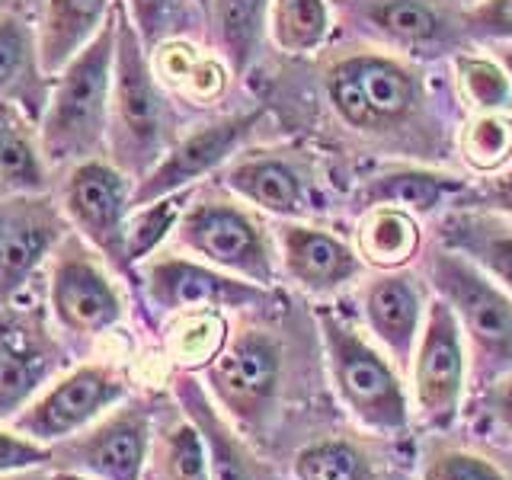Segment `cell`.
<instances>
[{
  "label": "cell",
  "mask_w": 512,
  "mask_h": 480,
  "mask_svg": "<svg viewBox=\"0 0 512 480\" xmlns=\"http://www.w3.org/2000/svg\"><path fill=\"white\" fill-rule=\"evenodd\" d=\"M429 276L468 336L471 378L477 384H496L512 375V295L490 282L471 256L452 250L432 256Z\"/></svg>",
  "instance_id": "cell-1"
},
{
  "label": "cell",
  "mask_w": 512,
  "mask_h": 480,
  "mask_svg": "<svg viewBox=\"0 0 512 480\" xmlns=\"http://www.w3.org/2000/svg\"><path fill=\"white\" fill-rule=\"evenodd\" d=\"M112 64H116V10L64 64L42 128L45 154L52 160L87 157L103 141L112 100Z\"/></svg>",
  "instance_id": "cell-2"
},
{
  "label": "cell",
  "mask_w": 512,
  "mask_h": 480,
  "mask_svg": "<svg viewBox=\"0 0 512 480\" xmlns=\"http://www.w3.org/2000/svg\"><path fill=\"white\" fill-rule=\"evenodd\" d=\"M112 148L119 167L128 173L148 176L167 144V103L160 96L144 42L125 13L116 7V64H112Z\"/></svg>",
  "instance_id": "cell-3"
},
{
  "label": "cell",
  "mask_w": 512,
  "mask_h": 480,
  "mask_svg": "<svg viewBox=\"0 0 512 480\" xmlns=\"http://www.w3.org/2000/svg\"><path fill=\"white\" fill-rule=\"evenodd\" d=\"M320 333L333 388L356 423L381 436L404 432L410 426V400L397 368L340 317L320 314Z\"/></svg>",
  "instance_id": "cell-4"
},
{
  "label": "cell",
  "mask_w": 512,
  "mask_h": 480,
  "mask_svg": "<svg viewBox=\"0 0 512 480\" xmlns=\"http://www.w3.org/2000/svg\"><path fill=\"white\" fill-rule=\"evenodd\" d=\"M468 352L455 311L442 298L426 308L423 336L416 343L410 378L416 394V410L432 429H448L461 413L464 388H468Z\"/></svg>",
  "instance_id": "cell-5"
},
{
  "label": "cell",
  "mask_w": 512,
  "mask_h": 480,
  "mask_svg": "<svg viewBox=\"0 0 512 480\" xmlns=\"http://www.w3.org/2000/svg\"><path fill=\"white\" fill-rule=\"evenodd\" d=\"M282 375V346L266 330H240L224 346L212 368L208 384L218 404L228 410L240 426H256L272 410Z\"/></svg>",
  "instance_id": "cell-6"
},
{
  "label": "cell",
  "mask_w": 512,
  "mask_h": 480,
  "mask_svg": "<svg viewBox=\"0 0 512 480\" xmlns=\"http://www.w3.org/2000/svg\"><path fill=\"white\" fill-rule=\"evenodd\" d=\"M180 240L192 250L205 256L208 263L244 276L253 285H272L276 266H272L269 244L244 208L228 202H202L192 205L183 215Z\"/></svg>",
  "instance_id": "cell-7"
},
{
  "label": "cell",
  "mask_w": 512,
  "mask_h": 480,
  "mask_svg": "<svg viewBox=\"0 0 512 480\" xmlns=\"http://www.w3.org/2000/svg\"><path fill=\"white\" fill-rule=\"evenodd\" d=\"M336 112L356 128H381L407 116L413 106V77L400 64L359 55L340 61L327 77Z\"/></svg>",
  "instance_id": "cell-8"
},
{
  "label": "cell",
  "mask_w": 512,
  "mask_h": 480,
  "mask_svg": "<svg viewBox=\"0 0 512 480\" xmlns=\"http://www.w3.org/2000/svg\"><path fill=\"white\" fill-rule=\"evenodd\" d=\"M64 205H68V215L87 240H93L112 263L128 266L125 218L128 208H132V192H128V180L116 167L100 164V160H84L71 173Z\"/></svg>",
  "instance_id": "cell-9"
},
{
  "label": "cell",
  "mask_w": 512,
  "mask_h": 480,
  "mask_svg": "<svg viewBox=\"0 0 512 480\" xmlns=\"http://www.w3.org/2000/svg\"><path fill=\"white\" fill-rule=\"evenodd\" d=\"M125 384L103 365L77 368L74 375L58 381L45 397H39L20 420L16 429L26 432L36 442H58L68 439L71 432L87 426L96 413H103L122 397Z\"/></svg>",
  "instance_id": "cell-10"
},
{
  "label": "cell",
  "mask_w": 512,
  "mask_h": 480,
  "mask_svg": "<svg viewBox=\"0 0 512 480\" xmlns=\"http://www.w3.org/2000/svg\"><path fill=\"white\" fill-rule=\"evenodd\" d=\"M256 119H260V112H247V116L215 122L183 138L164 160H157V167L148 176H141V186L132 192V205H148L173 196V192H183L202 173L215 170L250 135Z\"/></svg>",
  "instance_id": "cell-11"
},
{
  "label": "cell",
  "mask_w": 512,
  "mask_h": 480,
  "mask_svg": "<svg viewBox=\"0 0 512 480\" xmlns=\"http://www.w3.org/2000/svg\"><path fill=\"white\" fill-rule=\"evenodd\" d=\"M423 292L407 272H384L365 288V320L368 330L378 336V343L391 352L397 368L413 365L416 343L426 324Z\"/></svg>",
  "instance_id": "cell-12"
},
{
  "label": "cell",
  "mask_w": 512,
  "mask_h": 480,
  "mask_svg": "<svg viewBox=\"0 0 512 480\" xmlns=\"http://www.w3.org/2000/svg\"><path fill=\"white\" fill-rule=\"evenodd\" d=\"M279 244H282V263L288 279L301 285L304 292L314 295L336 292V288L359 279L362 272V260L352 253V247L320 228L285 224L279 231Z\"/></svg>",
  "instance_id": "cell-13"
},
{
  "label": "cell",
  "mask_w": 512,
  "mask_h": 480,
  "mask_svg": "<svg viewBox=\"0 0 512 480\" xmlns=\"http://www.w3.org/2000/svg\"><path fill=\"white\" fill-rule=\"evenodd\" d=\"M151 423L144 410H119L90 436L68 448L77 468L90 471L100 480H141L148 461Z\"/></svg>",
  "instance_id": "cell-14"
},
{
  "label": "cell",
  "mask_w": 512,
  "mask_h": 480,
  "mask_svg": "<svg viewBox=\"0 0 512 480\" xmlns=\"http://www.w3.org/2000/svg\"><path fill=\"white\" fill-rule=\"evenodd\" d=\"M52 308L74 333H103L119 320L122 304L116 288L87 256H64L52 279Z\"/></svg>",
  "instance_id": "cell-15"
},
{
  "label": "cell",
  "mask_w": 512,
  "mask_h": 480,
  "mask_svg": "<svg viewBox=\"0 0 512 480\" xmlns=\"http://www.w3.org/2000/svg\"><path fill=\"white\" fill-rule=\"evenodd\" d=\"M151 298L160 308H244V304L266 301V288L253 282H237L218 272L186 263L164 260L148 272Z\"/></svg>",
  "instance_id": "cell-16"
},
{
  "label": "cell",
  "mask_w": 512,
  "mask_h": 480,
  "mask_svg": "<svg viewBox=\"0 0 512 480\" xmlns=\"http://www.w3.org/2000/svg\"><path fill=\"white\" fill-rule=\"evenodd\" d=\"M176 394H180V404H183L186 416L202 432L212 480H272L269 468H263V461H256L250 448L237 439V432L221 420V413L208 404L205 391L196 381L192 378L180 381Z\"/></svg>",
  "instance_id": "cell-17"
},
{
  "label": "cell",
  "mask_w": 512,
  "mask_h": 480,
  "mask_svg": "<svg viewBox=\"0 0 512 480\" xmlns=\"http://www.w3.org/2000/svg\"><path fill=\"white\" fill-rule=\"evenodd\" d=\"M55 240V218L39 208L0 215V295L20 292Z\"/></svg>",
  "instance_id": "cell-18"
},
{
  "label": "cell",
  "mask_w": 512,
  "mask_h": 480,
  "mask_svg": "<svg viewBox=\"0 0 512 480\" xmlns=\"http://www.w3.org/2000/svg\"><path fill=\"white\" fill-rule=\"evenodd\" d=\"M228 186L247 202L276 215H301L308 208V183L279 157H253L228 173Z\"/></svg>",
  "instance_id": "cell-19"
},
{
  "label": "cell",
  "mask_w": 512,
  "mask_h": 480,
  "mask_svg": "<svg viewBox=\"0 0 512 480\" xmlns=\"http://www.w3.org/2000/svg\"><path fill=\"white\" fill-rule=\"evenodd\" d=\"M106 10L109 0H48L39 39L42 68L48 74L61 71L100 32Z\"/></svg>",
  "instance_id": "cell-20"
},
{
  "label": "cell",
  "mask_w": 512,
  "mask_h": 480,
  "mask_svg": "<svg viewBox=\"0 0 512 480\" xmlns=\"http://www.w3.org/2000/svg\"><path fill=\"white\" fill-rule=\"evenodd\" d=\"M461 189L458 180L439 173H423V170H397L375 176L372 183L362 189L365 205H394L404 212H432L448 192Z\"/></svg>",
  "instance_id": "cell-21"
},
{
  "label": "cell",
  "mask_w": 512,
  "mask_h": 480,
  "mask_svg": "<svg viewBox=\"0 0 512 480\" xmlns=\"http://www.w3.org/2000/svg\"><path fill=\"white\" fill-rule=\"evenodd\" d=\"M420 250V228L404 208L384 205L362 224V256L381 269H400Z\"/></svg>",
  "instance_id": "cell-22"
},
{
  "label": "cell",
  "mask_w": 512,
  "mask_h": 480,
  "mask_svg": "<svg viewBox=\"0 0 512 480\" xmlns=\"http://www.w3.org/2000/svg\"><path fill=\"white\" fill-rule=\"evenodd\" d=\"M212 7L221 48L231 68L240 74L256 55V45H260L269 0H212Z\"/></svg>",
  "instance_id": "cell-23"
},
{
  "label": "cell",
  "mask_w": 512,
  "mask_h": 480,
  "mask_svg": "<svg viewBox=\"0 0 512 480\" xmlns=\"http://www.w3.org/2000/svg\"><path fill=\"white\" fill-rule=\"evenodd\" d=\"M42 160L10 109H0V192L42 189Z\"/></svg>",
  "instance_id": "cell-24"
},
{
  "label": "cell",
  "mask_w": 512,
  "mask_h": 480,
  "mask_svg": "<svg viewBox=\"0 0 512 480\" xmlns=\"http://www.w3.org/2000/svg\"><path fill=\"white\" fill-rule=\"evenodd\" d=\"M298 480H378L372 461L346 439H324L301 448L295 458Z\"/></svg>",
  "instance_id": "cell-25"
},
{
  "label": "cell",
  "mask_w": 512,
  "mask_h": 480,
  "mask_svg": "<svg viewBox=\"0 0 512 480\" xmlns=\"http://www.w3.org/2000/svg\"><path fill=\"white\" fill-rule=\"evenodd\" d=\"M330 29L324 0H272V36L285 52H311Z\"/></svg>",
  "instance_id": "cell-26"
},
{
  "label": "cell",
  "mask_w": 512,
  "mask_h": 480,
  "mask_svg": "<svg viewBox=\"0 0 512 480\" xmlns=\"http://www.w3.org/2000/svg\"><path fill=\"white\" fill-rule=\"evenodd\" d=\"M189 199V192H173V196H164L157 202H148V205H138V212L128 221V231H125V256L128 263H138L144 260L160 240H164L173 224L180 221L183 215V205Z\"/></svg>",
  "instance_id": "cell-27"
},
{
  "label": "cell",
  "mask_w": 512,
  "mask_h": 480,
  "mask_svg": "<svg viewBox=\"0 0 512 480\" xmlns=\"http://www.w3.org/2000/svg\"><path fill=\"white\" fill-rule=\"evenodd\" d=\"M160 464H164L167 480H212L208 452L196 423L189 420L167 432L164 445H160Z\"/></svg>",
  "instance_id": "cell-28"
},
{
  "label": "cell",
  "mask_w": 512,
  "mask_h": 480,
  "mask_svg": "<svg viewBox=\"0 0 512 480\" xmlns=\"http://www.w3.org/2000/svg\"><path fill=\"white\" fill-rule=\"evenodd\" d=\"M42 356L29 343H16L10 336H0V413L36 388L42 378Z\"/></svg>",
  "instance_id": "cell-29"
},
{
  "label": "cell",
  "mask_w": 512,
  "mask_h": 480,
  "mask_svg": "<svg viewBox=\"0 0 512 480\" xmlns=\"http://www.w3.org/2000/svg\"><path fill=\"white\" fill-rule=\"evenodd\" d=\"M372 20L400 42H426L439 36V16L420 0H384L372 10Z\"/></svg>",
  "instance_id": "cell-30"
},
{
  "label": "cell",
  "mask_w": 512,
  "mask_h": 480,
  "mask_svg": "<svg viewBox=\"0 0 512 480\" xmlns=\"http://www.w3.org/2000/svg\"><path fill=\"white\" fill-rule=\"evenodd\" d=\"M135 16V29L144 48H154L170 36H180L189 26L186 0H128Z\"/></svg>",
  "instance_id": "cell-31"
},
{
  "label": "cell",
  "mask_w": 512,
  "mask_h": 480,
  "mask_svg": "<svg viewBox=\"0 0 512 480\" xmlns=\"http://www.w3.org/2000/svg\"><path fill=\"white\" fill-rule=\"evenodd\" d=\"M471 260L487 272V276L500 279V285L512 295V234L500 228H468V237L461 240Z\"/></svg>",
  "instance_id": "cell-32"
},
{
  "label": "cell",
  "mask_w": 512,
  "mask_h": 480,
  "mask_svg": "<svg viewBox=\"0 0 512 480\" xmlns=\"http://www.w3.org/2000/svg\"><path fill=\"white\" fill-rule=\"evenodd\" d=\"M464 151H468V160L477 170H490L496 164L512 154V122L506 119H477L468 132V141H464Z\"/></svg>",
  "instance_id": "cell-33"
},
{
  "label": "cell",
  "mask_w": 512,
  "mask_h": 480,
  "mask_svg": "<svg viewBox=\"0 0 512 480\" xmlns=\"http://www.w3.org/2000/svg\"><path fill=\"white\" fill-rule=\"evenodd\" d=\"M458 71H461L464 93H468L477 106H487V109H506L509 106V100H512L509 74L493 68L490 61H474V58H461Z\"/></svg>",
  "instance_id": "cell-34"
},
{
  "label": "cell",
  "mask_w": 512,
  "mask_h": 480,
  "mask_svg": "<svg viewBox=\"0 0 512 480\" xmlns=\"http://www.w3.org/2000/svg\"><path fill=\"white\" fill-rule=\"evenodd\" d=\"M423 480H506V474L484 455L445 448V452H436L426 461Z\"/></svg>",
  "instance_id": "cell-35"
},
{
  "label": "cell",
  "mask_w": 512,
  "mask_h": 480,
  "mask_svg": "<svg viewBox=\"0 0 512 480\" xmlns=\"http://www.w3.org/2000/svg\"><path fill=\"white\" fill-rule=\"evenodd\" d=\"M29 64V32L16 16H0V90H7Z\"/></svg>",
  "instance_id": "cell-36"
},
{
  "label": "cell",
  "mask_w": 512,
  "mask_h": 480,
  "mask_svg": "<svg viewBox=\"0 0 512 480\" xmlns=\"http://www.w3.org/2000/svg\"><path fill=\"white\" fill-rule=\"evenodd\" d=\"M42 461H52V448L39 445L36 439L0 432V477L39 468Z\"/></svg>",
  "instance_id": "cell-37"
},
{
  "label": "cell",
  "mask_w": 512,
  "mask_h": 480,
  "mask_svg": "<svg viewBox=\"0 0 512 480\" xmlns=\"http://www.w3.org/2000/svg\"><path fill=\"white\" fill-rule=\"evenodd\" d=\"M464 26L480 39H512V0H484L464 13Z\"/></svg>",
  "instance_id": "cell-38"
},
{
  "label": "cell",
  "mask_w": 512,
  "mask_h": 480,
  "mask_svg": "<svg viewBox=\"0 0 512 480\" xmlns=\"http://www.w3.org/2000/svg\"><path fill=\"white\" fill-rule=\"evenodd\" d=\"M490 413L512 432V378L509 381H496V388L487 397Z\"/></svg>",
  "instance_id": "cell-39"
},
{
  "label": "cell",
  "mask_w": 512,
  "mask_h": 480,
  "mask_svg": "<svg viewBox=\"0 0 512 480\" xmlns=\"http://www.w3.org/2000/svg\"><path fill=\"white\" fill-rule=\"evenodd\" d=\"M490 202L512 215V173L500 176V180H493V186H490Z\"/></svg>",
  "instance_id": "cell-40"
},
{
  "label": "cell",
  "mask_w": 512,
  "mask_h": 480,
  "mask_svg": "<svg viewBox=\"0 0 512 480\" xmlns=\"http://www.w3.org/2000/svg\"><path fill=\"white\" fill-rule=\"evenodd\" d=\"M52 480H90V477L77 474V471H58V474H52Z\"/></svg>",
  "instance_id": "cell-41"
},
{
  "label": "cell",
  "mask_w": 512,
  "mask_h": 480,
  "mask_svg": "<svg viewBox=\"0 0 512 480\" xmlns=\"http://www.w3.org/2000/svg\"><path fill=\"white\" fill-rule=\"evenodd\" d=\"M503 64H506V71H509V84H512V52L503 58Z\"/></svg>",
  "instance_id": "cell-42"
},
{
  "label": "cell",
  "mask_w": 512,
  "mask_h": 480,
  "mask_svg": "<svg viewBox=\"0 0 512 480\" xmlns=\"http://www.w3.org/2000/svg\"><path fill=\"white\" fill-rule=\"evenodd\" d=\"M196 4H199V7H205V10H208V7H212V0H196Z\"/></svg>",
  "instance_id": "cell-43"
}]
</instances>
